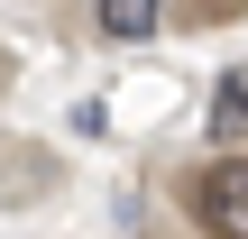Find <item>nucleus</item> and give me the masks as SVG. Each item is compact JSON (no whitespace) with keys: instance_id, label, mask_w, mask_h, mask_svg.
Wrapping results in <instances>:
<instances>
[{"instance_id":"obj_4","label":"nucleus","mask_w":248,"mask_h":239,"mask_svg":"<svg viewBox=\"0 0 248 239\" xmlns=\"http://www.w3.org/2000/svg\"><path fill=\"white\" fill-rule=\"evenodd\" d=\"M248 0H193V18H239Z\"/></svg>"},{"instance_id":"obj_3","label":"nucleus","mask_w":248,"mask_h":239,"mask_svg":"<svg viewBox=\"0 0 248 239\" xmlns=\"http://www.w3.org/2000/svg\"><path fill=\"white\" fill-rule=\"evenodd\" d=\"M212 138H248V64L212 83Z\"/></svg>"},{"instance_id":"obj_1","label":"nucleus","mask_w":248,"mask_h":239,"mask_svg":"<svg viewBox=\"0 0 248 239\" xmlns=\"http://www.w3.org/2000/svg\"><path fill=\"white\" fill-rule=\"evenodd\" d=\"M184 212L202 221V239H248V157H212L184 175Z\"/></svg>"},{"instance_id":"obj_2","label":"nucleus","mask_w":248,"mask_h":239,"mask_svg":"<svg viewBox=\"0 0 248 239\" xmlns=\"http://www.w3.org/2000/svg\"><path fill=\"white\" fill-rule=\"evenodd\" d=\"M92 28H101L110 46H138V37L166 28V0H92Z\"/></svg>"}]
</instances>
